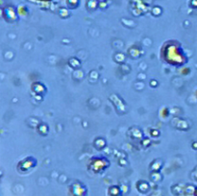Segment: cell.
Segmentation results:
<instances>
[{"label":"cell","mask_w":197,"mask_h":196,"mask_svg":"<svg viewBox=\"0 0 197 196\" xmlns=\"http://www.w3.org/2000/svg\"><path fill=\"white\" fill-rule=\"evenodd\" d=\"M66 1H67V5H68V7H70V8H75V7H78L80 0H66Z\"/></svg>","instance_id":"obj_1"},{"label":"cell","mask_w":197,"mask_h":196,"mask_svg":"<svg viewBox=\"0 0 197 196\" xmlns=\"http://www.w3.org/2000/svg\"><path fill=\"white\" fill-rule=\"evenodd\" d=\"M42 1H45V0H42Z\"/></svg>","instance_id":"obj_2"}]
</instances>
